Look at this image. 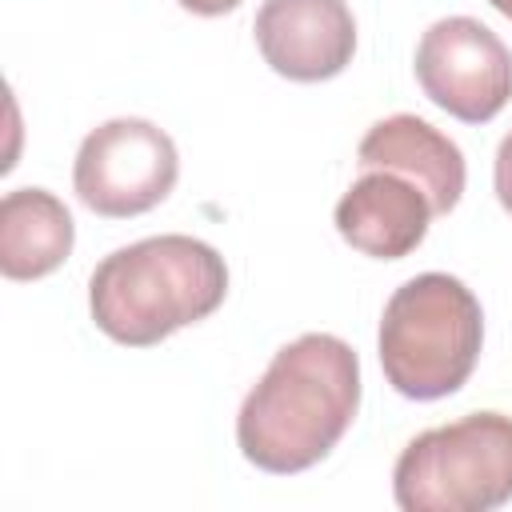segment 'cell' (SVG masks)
Listing matches in <instances>:
<instances>
[{
  "label": "cell",
  "mask_w": 512,
  "mask_h": 512,
  "mask_svg": "<svg viewBox=\"0 0 512 512\" xmlns=\"http://www.w3.org/2000/svg\"><path fill=\"white\" fill-rule=\"evenodd\" d=\"M76 240V224L48 188H12L0 200V272L8 280H40L56 272Z\"/></svg>",
  "instance_id": "cell-10"
},
{
  "label": "cell",
  "mask_w": 512,
  "mask_h": 512,
  "mask_svg": "<svg viewBox=\"0 0 512 512\" xmlns=\"http://www.w3.org/2000/svg\"><path fill=\"white\" fill-rule=\"evenodd\" d=\"M356 164L364 172L380 168L412 180L436 216H448L464 196V152L440 128L408 112L376 120L356 148Z\"/></svg>",
  "instance_id": "cell-8"
},
{
  "label": "cell",
  "mask_w": 512,
  "mask_h": 512,
  "mask_svg": "<svg viewBox=\"0 0 512 512\" xmlns=\"http://www.w3.org/2000/svg\"><path fill=\"white\" fill-rule=\"evenodd\" d=\"M492 180H496V200L504 204V212L512 216V132L500 140L496 148V168H492Z\"/></svg>",
  "instance_id": "cell-11"
},
{
  "label": "cell",
  "mask_w": 512,
  "mask_h": 512,
  "mask_svg": "<svg viewBox=\"0 0 512 512\" xmlns=\"http://www.w3.org/2000/svg\"><path fill=\"white\" fill-rule=\"evenodd\" d=\"M424 96L464 124H488L512 100V52L472 16L436 20L416 44Z\"/></svg>",
  "instance_id": "cell-6"
},
{
  "label": "cell",
  "mask_w": 512,
  "mask_h": 512,
  "mask_svg": "<svg viewBox=\"0 0 512 512\" xmlns=\"http://www.w3.org/2000/svg\"><path fill=\"white\" fill-rule=\"evenodd\" d=\"M224 292V256L196 236L168 232L108 252L88 280V308L108 340L152 348L176 328L212 316Z\"/></svg>",
  "instance_id": "cell-2"
},
{
  "label": "cell",
  "mask_w": 512,
  "mask_h": 512,
  "mask_svg": "<svg viewBox=\"0 0 512 512\" xmlns=\"http://www.w3.org/2000/svg\"><path fill=\"white\" fill-rule=\"evenodd\" d=\"M404 512H492L512 500V416L468 412L404 444L392 468Z\"/></svg>",
  "instance_id": "cell-4"
},
{
  "label": "cell",
  "mask_w": 512,
  "mask_h": 512,
  "mask_svg": "<svg viewBox=\"0 0 512 512\" xmlns=\"http://www.w3.org/2000/svg\"><path fill=\"white\" fill-rule=\"evenodd\" d=\"M428 196L396 172H364L336 204V232L364 256L400 260L420 248L432 224Z\"/></svg>",
  "instance_id": "cell-9"
},
{
  "label": "cell",
  "mask_w": 512,
  "mask_h": 512,
  "mask_svg": "<svg viewBox=\"0 0 512 512\" xmlns=\"http://www.w3.org/2000/svg\"><path fill=\"white\" fill-rule=\"evenodd\" d=\"M360 408V360L328 332L284 344L240 404L236 444L248 464L292 476L320 464Z\"/></svg>",
  "instance_id": "cell-1"
},
{
  "label": "cell",
  "mask_w": 512,
  "mask_h": 512,
  "mask_svg": "<svg viewBox=\"0 0 512 512\" xmlns=\"http://www.w3.org/2000/svg\"><path fill=\"white\" fill-rule=\"evenodd\" d=\"M180 156L164 128L140 116H116L92 128L72 164V188L96 216L128 220L152 212L176 188Z\"/></svg>",
  "instance_id": "cell-5"
},
{
  "label": "cell",
  "mask_w": 512,
  "mask_h": 512,
  "mask_svg": "<svg viewBox=\"0 0 512 512\" xmlns=\"http://www.w3.org/2000/svg\"><path fill=\"white\" fill-rule=\"evenodd\" d=\"M176 4L188 8V12H196V16H224V12L240 8L244 0H176Z\"/></svg>",
  "instance_id": "cell-12"
},
{
  "label": "cell",
  "mask_w": 512,
  "mask_h": 512,
  "mask_svg": "<svg viewBox=\"0 0 512 512\" xmlns=\"http://www.w3.org/2000/svg\"><path fill=\"white\" fill-rule=\"evenodd\" d=\"M384 380L408 400H440L464 388L480 360L484 312L472 288L448 272L404 280L380 316Z\"/></svg>",
  "instance_id": "cell-3"
},
{
  "label": "cell",
  "mask_w": 512,
  "mask_h": 512,
  "mask_svg": "<svg viewBox=\"0 0 512 512\" xmlns=\"http://www.w3.org/2000/svg\"><path fill=\"white\" fill-rule=\"evenodd\" d=\"M488 4H492L500 16H508V20H512V0H488Z\"/></svg>",
  "instance_id": "cell-13"
},
{
  "label": "cell",
  "mask_w": 512,
  "mask_h": 512,
  "mask_svg": "<svg viewBox=\"0 0 512 512\" xmlns=\"http://www.w3.org/2000/svg\"><path fill=\"white\" fill-rule=\"evenodd\" d=\"M252 32L264 64L300 84L340 76L356 52V20L344 0H264Z\"/></svg>",
  "instance_id": "cell-7"
}]
</instances>
